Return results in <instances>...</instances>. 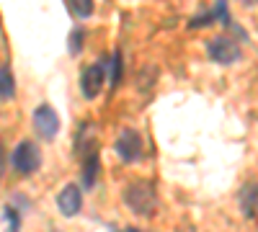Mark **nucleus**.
Listing matches in <instances>:
<instances>
[{
  "instance_id": "obj_6",
  "label": "nucleus",
  "mask_w": 258,
  "mask_h": 232,
  "mask_svg": "<svg viewBox=\"0 0 258 232\" xmlns=\"http://www.w3.org/2000/svg\"><path fill=\"white\" fill-rule=\"evenodd\" d=\"M103 80H106V70L103 65H88L80 75V91L85 98H96L103 88Z\"/></svg>"
},
{
  "instance_id": "obj_2",
  "label": "nucleus",
  "mask_w": 258,
  "mask_h": 232,
  "mask_svg": "<svg viewBox=\"0 0 258 232\" xmlns=\"http://www.w3.org/2000/svg\"><path fill=\"white\" fill-rule=\"evenodd\" d=\"M11 165L13 171L21 173V176H31L39 171L41 165V155H39V147L31 142V139H24L16 144V150L11 152Z\"/></svg>"
},
{
  "instance_id": "obj_1",
  "label": "nucleus",
  "mask_w": 258,
  "mask_h": 232,
  "mask_svg": "<svg viewBox=\"0 0 258 232\" xmlns=\"http://www.w3.org/2000/svg\"><path fill=\"white\" fill-rule=\"evenodd\" d=\"M124 204L132 209L135 214L140 217H150L158 206V194H155V186L150 181H135L124 188Z\"/></svg>"
},
{
  "instance_id": "obj_9",
  "label": "nucleus",
  "mask_w": 258,
  "mask_h": 232,
  "mask_svg": "<svg viewBox=\"0 0 258 232\" xmlns=\"http://www.w3.org/2000/svg\"><path fill=\"white\" fill-rule=\"evenodd\" d=\"M16 96V80L11 75V70L3 65L0 67V101H11Z\"/></svg>"
},
{
  "instance_id": "obj_8",
  "label": "nucleus",
  "mask_w": 258,
  "mask_h": 232,
  "mask_svg": "<svg viewBox=\"0 0 258 232\" xmlns=\"http://www.w3.org/2000/svg\"><path fill=\"white\" fill-rule=\"evenodd\" d=\"M238 204H240L243 214H245L248 219L258 217V181L243 186V191L238 194Z\"/></svg>"
},
{
  "instance_id": "obj_4",
  "label": "nucleus",
  "mask_w": 258,
  "mask_h": 232,
  "mask_svg": "<svg viewBox=\"0 0 258 232\" xmlns=\"http://www.w3.org/2000/svg\"><path fill=\"white\" fill-rule=\"evenodd\" d=\"M34 129L41 139H54L59 132V116L57 111L49 106V103H41V106L34 111Z\"/></svg>"
},
{
  "instance_id": "obj_12",
  "label": "nucleus",
  "mask_w": 258,
  "mask_h": 232,
  "mask_svg": "<svg viewBox=\"0 0 258 232\" xmlns=\"http://www.w3.org/2000/svg\"><path fill=\"white\" fill-rule=\"evenodd\" d=\"M6 219L11 222V232H16V229H18V217H16V209H11V206L6 209Z\"/></svg>"
},
{
  "instance_id": "obj_3",
  "label": "nucleus",
  "mask_w": 258,
  "mask_h": 232,
  "mask_svg": "<svg viewBox=\"0 0 258 232\" xmlns=\"http://www.w3.org/2000/svg\"><path fill=\"white\" fill-rule=\"evenodd\" d=\"M207 54H209L212 62H217V65H232L235 59H240V47L232 36L220 34V36L207 41Z\"/></svg>"
},
{
  "instance_id": "obj_5",
  "label": "nucleus",
  "mask_w": 258,
  "mask_h": 232,
  "mask_svg": "<svg viewBox=\"0 0 258 232\" xmlns=\"http://www.w3.org/2000/svg\"><path fill=\"white\" fill-rule=\"evenodd\" d=\"M114 147H116L119 160H124V163H137L142 158V137L135 129H124L116 137V144Z\"/></svg>"
},
{
  "instance_id": "obj_10",
  "label": "nucleus",
  "mask_w": 258,
  "mask_h": 232,
  "mask_svg": "<svg viewBox=\"0 0 258 232\" xmlns=\"http://www.w3.org/2000/svg\"><path fill=\"white\" fill-rule=\"evenodd\" d=\"M68 6H70L73 16H78V18L93 16V0H68Z\"/></svg>"
},
{
  "instance_id": "obj_13",
  "label": "nucleus",
  "mask_w": 258,
  "mask_h": 232,
  "mask_svg": "<svg viewBox=\"0 0 258 232\" xmlns=\"http://www.w3.org/2000/svg\"><path fill=\"white\" fill-rule=\"evenodd\" d=\"M243 6H248V8H253V6H258V0H240Z\"/></svg>"
},
{
  "instance_id": "obj_11",
  "label": "nucleus",
  "mask_w": 258,
  "mask_h": 232,
  "mask_svg": "<svg viewBox=\"0 0 258 232\" xmlns=\"http://www.w3.org/2000/svg\"><path fill=\"white\" fill-rule=\"evenodd\" d=\"M70 54H80L83 52V29H75L73 34H70Z\"/></svg>"
},
{
  "instance_id": "obj_7",
  "label": "nucleus",
  "mask_w": 258,
  "mask_h": 232,
  "mask_svg": "<svg viewBox=\"0 0 258 232\" xmlns=\"http://www.w3.org/2000/svg\"><path fill=\"white\" fill-rule=\"evenodd\" d=\"M57 206H59V212L64 217H75L80 209H83V194H80V188L75 183H68L57 194Z\"/></svg>"
}]
</instances>
